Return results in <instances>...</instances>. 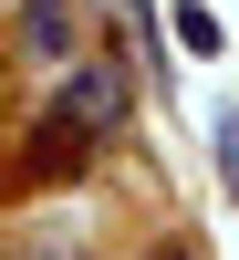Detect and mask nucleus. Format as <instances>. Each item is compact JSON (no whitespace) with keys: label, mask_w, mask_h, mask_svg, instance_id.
I'll return each instance as SVG.
<instances>
[{"label":"nucleus","mask_w":239,"mask_h":260,"mask_svg":"<svg viewBox=\"0 0 239 260\" xmlns=\"http://www.w3.org/2000/svg\"><path fill=\"white\" fill-rule=\"evenodd\" d=\"M219 177L239 187V104H229V115H219Z\"/></svg>","instance_id":"nucleus-4"},{"label":"nucleus","mask_w":239,"mask_h":260,"mask_svg":"<svg viewBox=\"0 0 239 260\" xmlns=\"http://www.w3.org/2000/svg\"><path fill=\"white\" fill-rule=\"evenodd\" d=\"M115 115H125V62H115V52H104V62H73V83L42 104L31 156H21V167H31V177H73V167L115 136Z\"/></svg>","instance_id":"nucleus-1"},{"label":"nucleus","mask_w":239,"mask_h":260,"mask_svg":"<svg viewBox=\"0 0 239 260\" xmlns=\"http://www.w3.org/2000/svg\"><path fill=\"white\" fill-rule=\"evenodd\" d=\"M177 42H187V52H219L229 31H219V11H208V0H177Z\"/></svg>","instance_id":"nucleus-3"},{"label":"nucleus","mask_w":239,"mask_h":260,"mask_svg":"<svg viewBox=\"0 0 239 260\" xmlns=\"http://www.w3.org/2000/svg\"><path fill=\"white\" fill-rule=\"evenodd\" d=\"M73 42H83V11H73V0H21V52H31V62H73Z\"/></svg>","instance_id":"nucleus-2"}]
</instances>
